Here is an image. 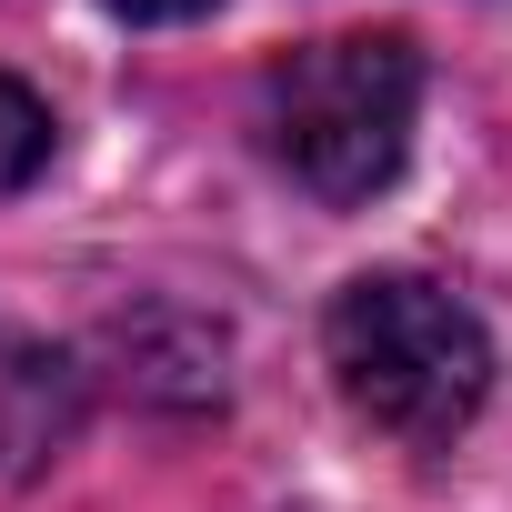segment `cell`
<instances>
[{"instance_id":"6da1fadb","label":"cell","mask_w":512,"mask_h":512,"mask_svg":"<svg viewBox=\"0 0 512 512\" xmlns=\"http://www.w3.org/2000/svg\"><path fill=\"white\" fill-rule=\"evenodd\" d=\"M322 362L342 402L392 442H452L492 392V332L422 272H362L322 312Z\"/></svg>"},{"instance_id":"7a4b0ae2","label":"cell","mask_w":512,"mask_h":512,"mask_svg":"<svg viewBox=\"0 0 512 512\" xmlns=\"http://www.w3.org/2000/svg\"><path fill=\"white\" fill-rule=\"evenodd\" d=\"M412 111H422V61H412V41H392V31L302 41V51H282V61L262 71V141H272V161H282L312 201H332V211L372 201V191L402 171Z\"/></svg>"},{"instance_id":"3957f363","label":"cell","mask_w":512,"mask_h":512,"mask_svg":"<svg viewBox=\"0 0 512 512\" xmlns=\"http://www.w3.org/2000/svg\"><path fill=\"white\" fill-rule=\"evenodd\" d=\"M51 171V101L21 91V81H0V201L31 191Z\"/></svg>"},{"instance_id":"277c9868","label":"cell","mask_w":512,"mask_h":512,"mask_svg":"<svg viewBox=\"0 0 512 512\" xmlns=\"http://www.w3.org/2000/svg\"><path fill=\"white\" fill-rule=\"evenodd\" d=\"M101 11H111V21H201L211 0H101Z\"/></svg>"}]
</instances>
